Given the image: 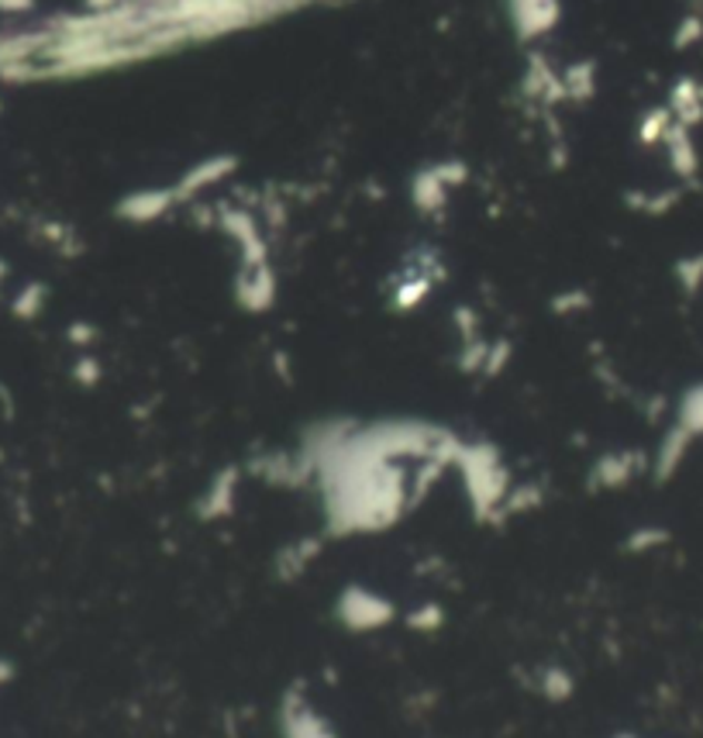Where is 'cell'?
I'll return each instance as SVG.
<instances>
[{"label":"cell","mask_w":703,"mask_h":738,"mask_svg":"<svg viewBox=\"0 0 703 738\" xmlns=\"http://www.w3.org/2000/svg\"><path fill=\"white\" fill-rule=\"evenodd\" d=\"M683 432H686V439L703 432V386H696L683 404Z\"/></svg>","instance_id":"6da1fadb"}]
</instances>
